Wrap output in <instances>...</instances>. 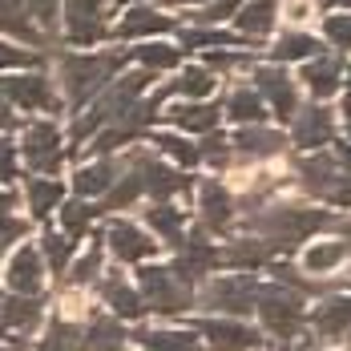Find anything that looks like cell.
I'll return each mask as SVG.
<instances>
[{"instance_id":"cell-37","label":"cell","mask_w":351,"mask_h":351,"mask_svg":"<svg viewBox=\"0 0 351 351\" xmlns=\"http://www.w3.org/2000/svg\"><path fill=\"white\" fill-rule=\"evenodd\" d=\"M149 145H154V154H162V158H170L178 170H190V166H198L202 162V154H198V145L190 138H182V134H149Z\"/></svg>"},{"instance_id":"cell-27","label":"cell","mask_w":351,"mask_h":351,"mask_svg":"<svg viewBox=\"0 0 351 351\" xmlns=\"http://www.w3.org/2000/svg\"><path fill=\"white\" fill-rule=\"evenodd\" d=\"M134 343L141 351H198L202 335L194 327H138Z\"/></svg>"},{"instance_id":"cell-21","label":"cell","mask_w":351,"mask_h":351,"mask_svg":"<svg viewBox=\"0 0 351 351\" xmlns=\"http://www.w3.org/2000/svg\"><path fill=\"white\" fill-rule=\"evenodd\" d=\"M125 170V162L121 158H93V162H85L77 174H73V190H77V198H93V202H101L109 190H113V182L121 178Z\"/></svg>"},{"instance_id":"cell-23","label":"cell","mask_w":351,"mask_h":351,"mask_svg":"<svg viewBox=\"0 0 351 351\" xmlns=\"http://www.w3.org/2000/svg\"><path fill=\"white\" fill-rule=\"evenodd\" d=\"M45 271H49V263H45L40 246H21L8 258V291H16V295H40Z\"/></svg>"},{"instance_id":"cell-13","label":"cell","mask_w":351,"mask_h":351,"mask_svg":"<svg viewBox=\"0 0 351 351\" xmlns=\"http://www.w3.org/2000/svg\"><path fill=\"white\" fill-rule=\"evenodd\" d=\"M250 81H254L258 97L267 101V109H275V117L295 121V113H299V85H295V77L282 65H254Z\"/></svg>"},{"instance_id":"cell-42","label":"cell","mask_w":351,"mask_h":351,"mask_svg":"<svg viewBox=\"0 0 351 351\" xmlns=\"http://www.w3.org/2000/svg\"><path fill=\"white\" fill-rule=\"evenodd\" d=\"M40 254H45V263H49V271L61 279V275H69V263H73V239L65 230H45L40 234Z\"/></svg>"},{"instance_id":"cell-52","label":"cell","mask_w":351,"mask_h":351,"mask_svg":"<svg viewBox=\"0 0 351 351\" xmlns=\"http://www.w3.org/2000/svg\"><path fill=\"white\" fill-rule=\"evenodd\" d=\"M4 130H16V106L0 93V134H4Z\"/></svg>"},{"instance_id":"cell-55","label":"cell","mask_w":351,"mask_h":351,"mask_svg":"<svg viewBox=\"0 0 351 351\" xmlns=\"http://www.w3.org/2000/svg\"><path fill=\"white\" fill-rule=\"evenodd\" d=\"M331 230H339L343 234V246H348V254H351V218H335V226Z\"/></svg>"},{"instance_id":"cell-11","label":"cell","mask_w":351,"mask_h":351,"mask_svg":"<svg viewBox=\"0 0 351 351\" xmlns=\"http://www.w3.org/2000/svg\"><path fill=\"white\" fill-rule=\"evenodd\" d=\"M218 267H222V246H214L210 239H206L202 226L190 230V234L174 246V263H170V271H174L178 279H186L190 287L202 282V279H210Z\"/></svg>"},{"instance_id":"cell-34","label":"cell","mask_w":351,"mask_h":351,"mask_svg":"<svg viewBox=\"0 0 351 351\" xmlns=\"http://www.w3.org/2000/svg\"><path fill=\"white\" fill-rule=\"evenodd\" d=\"M145 226H149L166 246H178L186 239V210H178L174 202H154V206L145 210Z\"/></svg>"},{"instance_id":"cell-28","label":"cell","mask_w":351,"mask_h":351,"mask_svg":"<svg viewBox=\"0 0 351 351\" xmlns=\"http://www.w3.org/2000/svg\"><path fill=\"white\" fill-rule=\"evenodd\" d=\"M33 351H93V343H89V315L81 323L77 319H53L45 339Z\"/></svg>"},{"instance_id":"cell-19","label":"cell","mask_w":351,"mask_h":351,"mask_svg":"<svg viewBox=\"0 0 351 351\" xmlns=\"http://www.w3.org/2000/svg\"><path fill=\"white\" fill-rule=\"evenodd\" d=\"M97 295H101V303H106L109 311L117 319H125V323H138L149 307H145V299H141V291L134 282H125L121 271H109L97 279Z\"/></svg>"},{"instance_id":"cell-33","label":"cell","mask_w":351,"mask_h":351,"mask_svg":"<svg viewBox=\"0 0 351 351\" xmlns=\"http://www.w3.org/2000/svg\"><path fill=\"white\" fill-rule=\"evenodd\" d=\"M25 198H29V214L33 222H45L53 210H61L65 202V186L57 178H29L25 182Z\"/></svg>"},{"instance_id":"cell-29","label":"cell","mask_w":351,"mask_h":351,"mask_svg":"<svg viewBox=\"0 0 351 351\" xmlns=\"http://www.w3.org/2000/svg\"><path fill=\"white\" fill-rule=\"evenodd\" d=\"M0 33L16 36V40H29L33 49L49 45V36L40 33V25L33 21V12H29L25 0H0Z\"/></svg>"},{"instance_id":"cell-26","label":"cell","mask_w":351,"mask_h":351,"mask_svg":"<svg viewBox=\"0 0 351 351\" xmlns=\"http://www.w3.org/2000/svg\"><path fill=\"white\" fill-rule=\"evenodd\" d=\"M234 154L239 158H254V162H267V158H279L282 149H287V134L279 130H267V125H243L234 138Z\"/></svg>"},{"instance_id":"cell-14","label":"cell","mask_w":351,"mask_h":351,"mask_svg":"<svg viewBox=\"0 0 351 351\" xmlns=\"http://www.w3.org/2000/svg\"><path fill=\"white\" fill-rule=\"evenodd\" d=\"M194 190H198V218H202V230H206V234H222V230H230L234 218H239V202H234V194H230L218 178H202Z\"/></svg>"},{"instance_id":"cell-25","label":"cell","mask_w":351,"mask_h":351,"mask_svg":"<svg viewBox=\"0 0 351 351\" xmlns=\"http://www.w3.org/2000/svg\"><path fill=\"white\" fill-rule=\"evenodd\" d=\"M279 8H282V0H246L243 8H239V16H234V29H239V36H246L250 45L267 40V36L275 33Z\"/></svg>"},{"instance_id":"cell-40","label":"cell","mask_w":351,"mask_h":351,"mask_svg":"<svg viewBox=\"0 0 351 351\" xmlns=\"http://www.w3.org/2000/svg\"><path fill=\"white\" fill-rule=\"evenodd\" d=\"M138 198H145V190H141V182H138V174L125 166L121 170V178L113 182V190H109L106 198L97 202V214H113V210H125V206H134Z\"/></svg>"},{"instance_id":"cell-31","label":"cell","mask_w":351,"mask_h":351,"mask_svg":"<svg viewBox=\"0 0 351 351\" xmlns=\"http://www.w3.org/2000/svg\"><path fill=\"white\" fill-rule=\"evenodd\" d=\"M307 319H311L315 335H327V339L351 331V295H331V299H323Z\"/></svg>"},{"instance_id":"cell-1","label":"cell","mask_w":351,"mask_h":351,"mask_svg":"<svg viewBox=\"0 0 351 351\" xmlns=\"http://www.w3.org/2000/svg\"><path fill=\"white\" fill-rule=\"evenodd\" d=\"M339 214L303 206V202H271L250 214V226L258 230V239L271 246L275 254H291L299 243H307L319 230H331Z\"/></svg>"},{"instance_id":"cell-22","label":"cell","mask_w":351,"mask_h":351,"mask_svg":"<svg viewBox=\"0 0 351 351\" xmlns=\"http://www.w3.org/2000/svg\"><path fill=\"white\" fill-rule=\"evenodd\" d=\"M178 21L170 12H162V8H154V4H134L121 21H117V29L113 36L117 40H138V36H162V33H174Z\"/></svg>"},{"instance_id":"cell-9","label":"cell","mask_w":351,"mask_h":351,"mask_svg":"<svg viewBox=\"0 0 351 351\" xmlns=\"http://www.w3.org/2000/svg\"><path fill=\"white\" fill-rule=\"evenodd\" d=\"M190 327L202 335V343H210V351H263V343H267V335L258 327L234 315H206L194 319Z\"/></svg>"},{"instance_id":"cell-12","label":"cell","mask_w":351,"mask_h":351,"mask_svg":"<svg viewBox=\"0 0 351 351\" xmlns=\"http://www.w3.org/2000/svg\"><path fill=\"white\" fill-rule=\"evenodd\" d=\"M65 40L77 49L101 45L109 36V0H65Z\"/></svg>"},{"instance_id":"cell-50","label":"cell","mask_w":351,"mask_h":351,"mask_svg":"<svg viewBox=\"0 0 351 351\" xmlns=\"http://www.w3.org/2000/svg\"><path fill=\"white\" fill-rule=\"evenodd\" d=\"M16 182V145L8 138H0V186Z\"/></svg>"},{"instance_id":"cell-57","label":"cell","mask_w":351,"mask_h":351,"mask_svg":"<svg viewBox=\"0 0 351 351\" xmlns=\"http://www.w3.org/2000/svg\"><path fill=\"white\" fill-rule=\"evenodd\" d=\"M113 4H130L134 8V4H149V0H113Z\"/></svg>"},{"instance_id":"cell-35","label":"cell","mask_w":351,"mask_h":351,"mask_svg":"<svg viewBox=\"0 0 351 351\" xmlns=\"http://www.w3.org/2000/svg\"><path fill=\"white\" fill-rule=\"evenodd\" d=\"M323 53V45H319V36L311 33H299V29H287V33L275 40V49H271V61L275 65H287V61H311Z\"/></svg>"},{"instance_id":"cell-49","label":"cell","mask_w":351,"mask_h":351,"mask_svg":"<svg viewBox=\"0 0 351 351\" xmlns=\"http://www.w3.org/2000/svg\"><path fill=\"white\" fill-rule=\"evenodd\" d=\"M45 57L36 53V49H16V45H8V40H0V69H36Z\"/></svg>"},{"instance_id":"cell-45","label":"cell","mask_w":351,"mask_h":351,"mask_svg":"<svg viewBox=\"0 0 351 351\" xmlns=\"http://www.w3.org/2000/svg\"><path fill=\"white\" fill-rule=\"evenodd\" d=\"M101 254H106V246H101V239H93V246L69 267V287H93L101 279Z\"/></svg>"},{"instance_id":"cell-44","label":"cell","mask_w":351,"mask_h":351,"mask_svg":"<svg viewBox=\"0 0 351 351\" xmlns=\"http://www.w3.org/2000/svg\"><path fill=\"white\" fill-rule=\"evenodd\" d=\"M214 73L206 65H190V69L178 73V81H170V89H174L178 97H186V101H202V97H210L214 93Z\"/></svg>"},{"instance_id":"cell-54","label":"cell","mask_w":351,"mask_h":351,"mask_svg":"<svg viewBox=\"0 0 351 351\" xmlns=\"http://www.w3.org/2000/svg\"><path fill=\"white\" fill-rule=\"evenodd\" d=\"M315 4L327 12H351V0H315Z\"/></svg>"},{"instance_id":"cell-32","label":"cell","mask_w":351,"mask_h":351,"mask_svg":"<svg viewBox=\"0 0 351 351\" xmlns=\"http://www.w3.org/2000/svg\"><path fill=\"white\" fill-rule=\"evenodd\" d=\"M222 117H230V121H239V125H263V121H267V101L258 97L254 85H239V89L226 93Z\"/></svg>"},{"instance_id":"cell-59","label":"cell","mask_w":351,"mask_h":351,"mask_svg":"<svg viewBox=\"0 0 351 351\" xmlns=\"http://www.w3.org/2000/svg\"><path fill=\"white\" fill-rule=\"evenodd\" d=\"M0 351H25V348H0Z\"/></svg>"},{"instance_id":"cell-56","label":"cell","mask_w":351,"mask_h":351,"mask_svg":"<svg viewBox=\"0 0 351 351\" xmlns=\"http://www.w3.org/2000/svg\"><path fill=\"white\" fill-rule=\"evenodd\" d=\"M343 81H348V93H343V121H348V130H351V65H348V73H343Z\"/></svg>"},{"instance_id":"cell-18","label":"cell","mask_w":351,"mask_h":351,"mask_svg":"<svg viewBox=\"0 0 351 351\" xmlns=\"http://www.w3.org/2000/svg\"><path fill=\"white\" fill-rule=\"evenodd\" d=\"M335 141V113L327 106H307L295 113V121H291V145H299V149H323V145H331Z\"/></svg>"},{"instance_id":"cell-3","label":"cell","mask_w":351,"mask_h":351,"mask_svg":"<svg viewBox=\"0 0 351 351\" xmlns=\"http://www.w3.org/2000/svg\"><path fill=\"white\" fill-rule=\"evenodd\" d=\"M125 57L130 53H65L57 69H61V89L69 106L85 109L97 93H106L117 81V73L125 69Z\"/></svg>"},{"instance_id":"cell-36","label":"cell","mask_w":351,"mask_h":351,"mask_svg":"<svg viewBox=\"0 0 351 351\" xmlns=\"http://www.w3.org/2000/svg\"><path fill=\"white\" fill-rule=\"evenodd\" d=\"M348 263V246L343 239H323V243H311L303 250V271L307 275H331L335 267Z\"/></svg>"},{"instance_id":"cell-30","label":"cell","mask_w":351,"mask_h":351,"mask_svg":"<svg viewBox=\"0 0 351 351\" xmlns=\"http://www.w3.org/2000/svg\"><path fill=\"white\" fill-rule=\"evenodd\" d=\"M275 258V250L263 243V239H230L222 246V267L230 271H267V263Z\"/></svg>"},{"instance_id":"cell-46","label":"cell","mask_w":351,"mask_h":351,"mask_svg":"<svg viewBox=\"0 0 351 351\" xmlns=\"http://www.w3.org/2000/svg\"><path fill=\"white\" fill-rule=\"evenodd\" d=\"M254 61L250 49H206V69L210 73H234Z\"/></svg>"},{"instance_id":"cell-58","label":"cell","mask_w":351,"mask_h":351,"mask_svg":"<svg viewBox=\"0 0 351 351\" xmlns=\"http://www.w3.org/2000/svg\"><path fill=\"white\" fill-rule=\"evenodd\" d=\"M190 4H198V8H202V4H218V0H190Z\"/></svg>"},{"instance_id":"cell-53","label":"cell","mask_w":351,"mask_h":351,"mask_svg":"<svg viewBox=\"0 0 351 351\" xmlns=\"http://www.w3.org/2000/svg\"><path fill=\"white\" fill-rule=\"evenodd\" d=\"M282 4H287L291 21H307V12H311V0H282Z\"/></svg>"},{"instance_id":"cell-10","label":"cell","mask_w":351,"mask_h":351,"mask_svg":"<svg viewBox=\"0 0 351 351\" xmlns=\"http://www.w3.org/2000/svg\"><path fill=\"white\" fill-rule=\"evenodd\" d=\"M21 154H25L29 170L53 178L65 166V138H61V130L53 121H29L21 130Z\"/></svg>"},{"instance_id":"cell-47","label":"cell","mask_w":351,"mask_h":351,"mask_svg":"<svg viewBox=\"0 0 351 351\" xmlns=\"http://www.w3.org/2000/svg\"><path fill=\"white\" fill-rule=\"evenodd\" d=\"M198 154H202V162L214 166V170H222V166H230V158H234V145L222 138L218 130L214 134H202V145H198Z\"/></svg>"},{"instance_id":"cell-48","label":"cell","mask_w":351,"mask_h":351,"mask_svg":"<svg viewBox=\"0 0 351 351\" xmlns=\"http://www.w3.org/2000/svg\"><path fill=\"white\" fill-rule=\"evenodd\" d=\"M323 36L331 40V49L351 53V12H331V16L323 21Z\"/></svg>"},{"instance_id":"cell-2","label":"cell","mask_w":351,"mask_h":351,"mask_svg":"<svg viewBox=\"0 0 351 351\" xmlns=\"http://www.w3.org/2000/svg\"><path fill=\"white\" fill-rule=\"evenodd\" d=\"M149 81H154V73L149 69H130L125 77H117L106 93H97L89 106L77 113V121H73V134H69L73 149H81L89 138H97L109 121H117V117L134 106L145 89H149Z\"/></svg>"},{"instance_id":"cell-41","label":"cell","mask_w":351,"mask_h":351,"mask_svg":"<svg viewBox=\"0 0 351 351\" xmlns=\"http://www.w3.org/2000/svg\"><path fill=\"white\" fill-rule=\"evenodd\" d=\"M93 218H101V214H97V202H89V198H77V202H61V230L69 234L73 243H81V239L89 234Z\"/></svg>"},{"instance_id":"cell-43","label":"cell","mask_w":351,"mask_h":351,"mask_svg":"<svg viewBox=\"0 0 351 351\" xmlns=\"http://www.w3.org/2000/svg\"><path fill=\"white\" fill-rule=\"evenodd\" d=\"M130 57L138 61L141 69L166 73V69H178L182 49H174V45H162V40H145V45H138V49H130Z\"/></svg>"},{"instance_id":"cell-20","label":"cell","mask_w":351,"mask_h":351,"mask_svg":"<svg viewBox=\"0 0 351 351\" xmlns=\"http://www.w3.org/2000/svg\"><path fill=\"white\" fill-rule=\"evenodd\" d=\"M162 121L178 134H214L222 121V101H174L162 109Z\"/></svg>"},{"instance_id":"cell-6","label":"cell","mask_w":351,"mask_h":351,"mask_svg":"<svg viewBox=\"0 0 351 351\" xmlns=\"http://www.w3.org/2000/svg\"><path fill=\"white\" fill-rule=\"evenodd\" d=\"M254 299H258V282L250 271H234V275H210L206 287L198 291V307L218 311V315L246 319L254 315Z\"/></svg>"},{"instance_id":"cell-39","label":"cell","mask_w":351,"mask_h":351,"mask_svg":"<svg viewBox=\"0 0 351 351\" xmlns=\"http://www.w3.org/2000/svg\"><path fill=\"white\" fill-rule=\"evenodd\" d=\"M29 234V222L16 218V194L8 186H0V258L12 250V243H21Z\"/></svg>"},{"instance_id":"cell-5","label":"cell","mask_w":351,"mask_h":351,"mask_svg":"<svg viewBox=\"0 0 351 351\" xmlns=\"http://www.w3.org/2000/svg\"><path fill=\"white\" fill-rule=\"evenodd\" d=\"M299 186L327 206H351V170L335 154H311L295 162Z\"/></svg>"},{"instance_id":"cell-15","label":"cell","mask_w":351,"mask_h":351,"mask_svg":"<svg viewBox=\"0 0 351 351\" xmlns=\"http://www.w3.org/2000/svg\"><path fill=\"white\" fill-rule=\"evenodd\" d=\"M45 319L40 295H16V291H0V339L21 343V335H29Z\"/></svg>"},{"instance_id":"cell-16","label":"cell","mask_w":351,"mask_h":351,"mask_svg":"<svg viewBox=\"0 0 351 351\" xmlns=\"http://www.w3.org/2000/svg\"><path fill=\"white\" fill-rule=\"evenodd\" d=\"M0 93H4L16 109H29V113H49V109H57L53 81H49L45 73H12V77H0Z\"/></svg>"},{"instance_id":"cell-51","label":"cell","mask_w":351,"mask_h":351,"mask_svg":"<svg viewBox=\"0 0 351 351\" xmlns=\"http://www.w3.org/2000/svg\"><path fill=\"white\" fill-rule=\"evenodd\" d=\"M25 4H29V12H33L36 25L53 29V21H57V8H61V0H25Z\"/></svg>"},{"instance_id":"cell-7","label":"cell","mask_w":351,"mask_h":351,"mask_svg":"<svg viewBox=\"0 0 351 351\" xmlns=\"http://www.w3.org/2000/svg\"><path fill=\"white\" fill-rule=\"evenodd\" d=\"M138 291H141V299H145V307L158 311V315H182V311H190L198 303L194 287L186 279H178L170 267H141Z\"/></svg>"},{"instance_id":"cell-8","label":"cell","mask_w":351,"mask_h":351,"mask_svg":"<svg viewBox=\"0 0 351 351\" xmlns=\"http://www.w3.org/2000/svg\"><path fill=\"white\" fill-rule=\"evenodd\" d=\"M125 166L138 174L141 190H145L154 202H170L174 194H186V190L194 186V178H186L178 166L162 162V154H154V149H134V154L125 158Z\"/></svg>"},{"instance_id":"cell-38","label":"cell","mask_w":351,"mask_h":351,"mask_svg":"<svg viewBox=\"0 0 351 351\" xmlns=\"http://www.w3.org/2000/svg\"><path fill=\"white\" fill-rule=\"evenodd\" d=\"M182 49H246L250 40L239 33H226V29H214V25H194V29H182Z\"/></svg>"},{"instance_id":"cell-17","label":"cell","mask_w":351,"mask_h":351,"mask_svg":"<svg viewBox=\"0 0 351 351\" xmlns=\"http://www.w3.org/2000/svg\"><path fill=\"white\" fill-rule=\"evenodd\" d=\"M106 246L125 263V267H134V263H145V258H154L158 254V239L154 234H145L138 222H130V218H113L106 226Z\"/></svg>"},{"instance_id":"cell-24","label":"cell","mask_w":351,"mask_h":351,"mask_svg":"<svg viewBox=\"0 0 351 351\" xmlns=\"http://www.w3.org/2000/svg\"><path fill=\"white\" fill-rule=\"evenodd\" d=\"M343 61L335 57V53H319L311 57L307 65H303V85H307V93L315 97V101H327V97H335L339 93V85H343Z\"/></svg>"},{"instance_id":"cell-4","label":"cell","mask_w":351,"mask_h":351,"mask_svg":"<svg viewBox=\"0 0 351 351\" xmlns=\"http://www.w3.org/2000/svg\"><path fill=\"white\" fill-rule=\"evenodd\" d=\"M254 315L263 323L267 339H275L282 351L295 339H303V323H307V295L287 287V282H258V299H254Z\"/></svg>"}]
</instances>
